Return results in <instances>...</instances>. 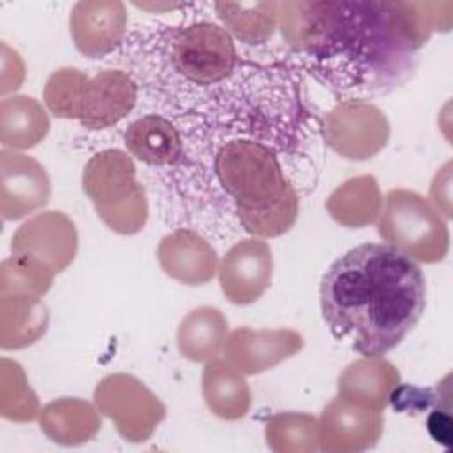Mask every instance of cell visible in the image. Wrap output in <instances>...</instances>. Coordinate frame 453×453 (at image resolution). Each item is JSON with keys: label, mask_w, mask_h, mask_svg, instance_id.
Segmentation results:
<instances>
[{"label": "cell", "mask_w": 453, "mask_h": 453, "mask_svg": "<svg viewBox=\"0 0 453 453\" xmlns=\"http://www.w3.org/2000/svg\"><path fill=\"white\" fill-rule=\"evenodd\" d=\"M0 211L4 219H19L48 203L51 186L46 170L16 150L0 154Z\"/></svg>", "instance_id": "4fadbf2b"}, {"label": "cell", "mask_w": 453, "mask_h": 453, "mask_svg": "<svg viewBox=\"0 0 453 453\" xmlns=\"http://www.w3.org/2000/svg\"><path fill=\"white\" fill-rule=\"evenodd\" d=\"M136 96V85L127 73L103 69L88 76L78 122L87 129H106L127 117Z\"/></svg>", "instance_id": "5bb4252c"}, {"label": "cell", "mask_w": 453, "mask_h": 453, "mask_svg": "<svg viewBox=\"0 0 453 453\" xmlns=\"http://www.w3.org/2000/svg\"><path fill=\"white\" fill-rule=\"evenodd\" d=\"M228 336V320L221 310L200 306L191 310L177 327V347L182 357L207 363L223 350Z\"/></svg>", "instance_id": "ffe728a7"}, {"label": "cell", "mask_w": 453, "mask_h": 453, "mask_svg": "<svg viewBox=\"0 0 453 453\" xmlns=\"http://www.w3.org/2000/svg\"><path fill=\"white\" fill-rule=\"evenodd\" d=\"M97 411L110 418L122 439L145 442L166 416L165 403L134 375L110 373L94 389Z\"/></svg>", "instance_id": "5b68a950"}, {"label": "cell", "mask_w": 453, "mask_h": 453, "mask_svg": "<svg viewBox=\"0 0 453 453\" xmlns=\"http://www.w3.org/2000/svg\"><path fill=\"white\" fill-rule=\"evenodd\" d=\"M377 232L386 244L414 262L437 264L449 251V230L442 214L419 193L389 189L377 219Z\"/></svg>", "instance_id": "277c9868"}, {"label": "cell", "mask_w": 453, "mask_h": 453, "mask_svg": "<svg viewBox=\"0 0 453 453\" xmlns=\"http://www.w3.org/2000/svg\"><path fill=\"white\" fill-rule=\"evenodd\" d=\"M81 186L110 230L133 235L145 226L149 216L145 189L136 179L133 159L126 152L106 149L92 156L83 168Z\"/></svg>", "instance_id": "3957f363"}, {"label": "cell", "mask_w": 453, "mask_h": 453, "mask_svg": "<svg viewBox=\"0 0 453 453\" xmlns=\"http://www.w3.org/2000/svg\"><path fill=\"white\" fill-rule=\"evenodd\" d=\"M127 27L126 5L117 0H81L69 14V32L80 53L99 58L113 51Z\"/></svg>", "instance_id": "7c38bea8"}, {"label": "cell", "mask_w": 453, "mask_h": 453, "mask_svg": "<svg viewBox=\"0 0 453 453\" xmlns=\"http://www.w3.org/2000/svg\"><path fill=\"white\" fill-rule=\"evenodd\" d=\"M55 273L44 264L12 255L0 265V296H28L42 297L53 285Z\"/></svg>", "instance_id": "484cf974"}, {"label": "cell", "mask_w": 453, "mask_h": 453, "mask_svg": "<svg viewBox=\"0 0 453 453\" xmlns=\"http://www.w3.org/2000/svg\"><path fill=\"white\" fill-rule=\"evenodd\" d=\"M428 434L435 442L444 446L451 444V416L444 409H434L426 418Z\"/></svg>", "instance_id": "f546056e"}, {"label": "cell", "mask_w": 453, "mask_h": 453, "mask_svg": "<svg viewBox=\"0 0 453 453\" xmlns=\"http://www.w3.org/2000/svg\"><path fill=\"white\" fill-rule=\"evenodd\" d=\"M384 428V412L336 395L319 418V449L359 453L372 449Z\"/></svg>", "instance_id": "ba28073f"}, {"label": "cell", "mask_w": 453, "mask_h": 453, "mask_svg": "<svg viewBox=\"0 0 453 453\" xmlns=\"http://www.w3.org/2000/svg\"><path fill=\"white\" fill-rule=\"evenodd\" d=\"M329 216L347 228H363L379 219L382 195L373 175H357L340 184L327 198Z\"/></svg>", "instance_id": "44dd1931"}, {"label": "cell", "mask_w": 453, "mask_h": 453, "mask_svg": "<svg viewBox=\"0 0 453 453\" xmlns=\"http://www.w3.org/2000/svg\"><path fill=\"white\" fill-rule=\"evenodd\" d=\"M219 19L242 42L258 44L267 41L278 23V2L257 4H216Z\"/></svg>", "instance_id": "cb8c5ba5"}, {"label": "cell", "mask_w": 453, "mask_h": 453, "mask_svg": "<svg viewBox=\"0 0 453 453\" xmlns=\"http://www.w3.org/2000/svg\"><path fill=\"white\" fill-rule=\"evenodd\" d=\"M97 407L81 398H58L39 412V426L46 437L62 446H78L101 430Z\"/></svg>", "instance_id": "ac0fdd59"}, {"label": "cell", "mask_w": 453, "mask_h": 453, "mask_svg": "<svg viewBox=\"0 0 453 453\" xmlns=\"http://www.w3.org/2000/svg\"><path fill=\"white\" fill-rule=\"evenodd\" d=\"M303 345V334L294 329L237 327L228 333L223 354L241 373L257 375L296 356Z\"/></svg>", "instance_id": "8fae6325"}, {"label": "cell", "mask_w": 453, "mask_h": 453, "mask_svg": "<svg viewBox=\"0 0 453 453\" xmlns=\"http://www.w3.org/2000/svg\"><path fill=\"white\" fill-rule=\"evenodd\" d=\"M214 168L248 234L278 237L294 226L299 196L273 149L253 140H232L216 154Z\"/></svg>", "instance_id": "7a4b0ae2"}, {"label": "cell", "mask_w": 453, "mask_h": 453, "mask_svg": "<svg viewBox=\"0 0 453 453\" xmlns=\"http://www.w3.org/2000/svg\"><path fill=\"white\" fill-rule=\"evenodd\" d=\"M219 287L234 304H251L262 297L273 280V251L260 237L235 242L223 257L219 267Z\"/></svg>", "instance_id": "30bf717a"}, {"label": "cell", "mask_w": 453, "mask_h": 453, "mask_svg": "<svg viewBox=\"0 0 453 453\" xmlns=\"http://www.w3.org/2000/svg\"><path fill=\"white\" fill-rule=\"evenodd\" d=\"M434 400H435V395H432L430 389L396 384L389 395L388 403H391L393 409L398 412L418 414L428 409L434 403Z\"/></svg>", "instance_id": "83f0119b"}, {"label": "cell", "mask_w": 453, "mask_h": 453, "mask_svg": "<svg viewBox=\"0 0 453 453\" xmlns=\"http://www.w3.org/2000/svg\"><path fill=\"white\" fill-rule=\"evenodd\" d=\"M157 262L166 276L191 287L205 285L218 271L216 250L189 228H179L159 241Z\"/></svg>", "instance_id": "9a60e30c"}, {"label": "cell", "mask_w": 453, "mask_h": 453, "mask_svg": "<svg viewBox=\"0 0 453 453\" xmlns=\"http://www.w3.org/2000/svg\"><path fill=\"white\" fill-rule=\"evenodd\" d=\"M50 119L30 96L5 97L0 103V142L12 149H30L44 140Z\"/></svg>", "instance_id": "603a6c76"}, {"label": "cell", "mask_w": 453, "mask_h": 453, "mask_svg": "<svg viewBox=\"0 0 453 453\" xmlns=\"http://www.w3.org/2000/svg\"><path fill=\"white\" fill-rule=\"evenodd\" d=\"M78 251L73 219L60 211H44L25 221L11 239V253L30 257L55 274L65 271Z\"/></svg>", "instance_id": "9c48e42d"}, {"label": "cell", "mask_w": 453, "mask_h": 453, "mask_svg": "<svg viewBox=\"0 0 453 453\" xmlns=\"http://www.w3.org/2000/svg\"><path fill=\"white\" fill-rule=\"evenodd\" d=\"M322 133L334 152L347 159L365 161L386 147L389 122L375 104L363 99H347L326 115Z\"/></svg>", "instance_id": "52a82bcc"}, {"label": "cell", "mask_w": 453, "mask_h": 453, "mask_svg": "<svg viewBox=\"0 0 453 453\" xmlns=\"http://www.w3.org/2000/svg\"><path fill=\"white\" fill-rule=\"evenodd\" d=\"M127 152L138 161L166 166L182 157V140L177 127L161 115H143L131 122L124 134Z\"/></svg>", "instance_id": "d6986e66"}, {"label": "cell", "mask_w": 453, "mask_h": 453, "mask_svg": "<svg viewBox=\"0 0 453 453\" xmlns=\"http://www.w3.org/2000/svg\"><path fill=\"white\" fill-rule=\"evenodd\" d=\"M425 306L421 267L386 242L349 250L320 281V310L329 331L363 357L384 356L400 345Z\"/></svg>", "instance_id": "6da1fadb"}, {"label": "cell", "mask_w": 453, "mask_h": 453, "mask_svg": "<svg viewBox=\"0 0 453 453\" xmlns=\"http://www.w3.org/2000/svg\"><path fill=\"white\" fill-rule=\"evenodd\" d=\"M87 81L88 76L76 67H60L53 71L42 90L48 110L55 117L78 120Z\"/></svg>", "instance_id": "4316f807"}, {"label": "cell", "mask_w": 453, "mask_h": 453, "mask_svg": "<svg viewBox=\"0 0 453 453\" xmlns=\"http://www.w3.org/2000/svg\"><path fill=\"white\" fill-rule=\"evenodd\" d=\"M265 442L276 453H313L319 449V419L304 412H280L265 423Z\"/></svg>", "instance_id": "d4e9b609"}, {"label": "cell", "mask_w": 453, "mask_h": 453, "mask_svg": "<svg viewBox=\"0 0 453 453\" xmlns=\"http://www.w3.org/2000/svg\"><path fill=\"white\" fill-rule=\"evenodd\" d=\"M202 395L209 411L225 419L237 421L251 407V391L237 368L226 359H211L202 372Z\"/></svg>", "instance_id": "e0dca14e"}, {"label": "cell", "mask_w": 453, "mask_h": 453, "mask_svg": "<svg viewBox=\"0 0 453 453\" xmlns=\"http://www.w3.org/2000/svg\"><path fill=\"white\" fill-rule=\"evenodd\" d=\"M170 53L173 67L198 85H212L225 80L237 58L228 30L209 21L180 28L172 39Z\"/></svg>", "instance_id": "8992f818"}, {"label": "cell", "mask_w": 453, "mask_h": 453, "mask_svg": "<svg viewBox=\"0 0 453 453\" xmlns=\"http://www.w3.org/2000/svg\"><path fill=\"white\" fill-rule=\"evenodd\" d=\"M396 384H400L398 368L382 356H375L350 363L340 373L336 389L340 396L384 412Z\"/></svg>", "instance_id": "2e32d148"}, {"label": "cell", "mask_w": 453, "mask_h": 453, "mask_svg": "<svg viewBox=\"0 0 453 453\" xmlns=\"http://www.w3.org/2000/svg\"><path fill=\"white\" fill-rule=\"evenodd\" d=\"M451 163H446L441 172H437L432 188H430V196L432 202L435 203V209L439 212H444L446 218H449V182H451Z\"/></svg>", "instance_id": "f1b7e54d"}, {"label": "cell", "mask_w": 453, "mask_h": 453, "mask_svg": "<svg viewBox=\"0 0 453 453\" xmlns=\"http://www.w3.org/2000/svg\"><path fill=\"white\" fill-rule=\"evenodd\" d=\"M50 313L41 297L0 296V345L23 349L48 329Z\"/></svg>", "instance_id": "7402d4cb"}]
</instances>
